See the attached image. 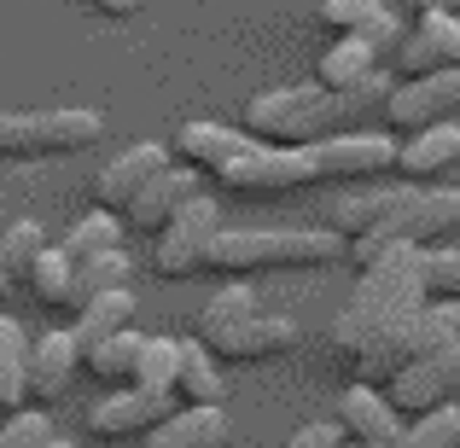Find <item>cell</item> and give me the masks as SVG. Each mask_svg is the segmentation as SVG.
Returning a JSON list of instances; mask_svg holds the SVG:
<instances>
[{
  "mask_svg": "<svg viewBox=\"0 0 460 448\" xmlns=\"http://www.w3.org/2000/svg\"><path fill=\"white\" fill-rule=\"evenodd\" d=\"M426 245L402 250L396 262H379V268L361 274V285L349 292V303L338 309L332 321V349L338 356H367V349L391 344L396 332H408V326L426 314Z\"/></svg>",
  "mask_w": 460,
  "mask_h": 448,
  "instance_id": "cell-1",
  "label": "cell"
},
{
  "mask_svg": "<svg viewBox=\"0 0 460 448\" xmlns=\"http://www.w3.org/2000/svg\"><path fill=\"white\" fill-rule=\"evenodd\" d=\"M332 262V233H314V227H239L222 233L204 257V268L222 274V280H245L257 268H321Z\"/></svg>",
  "mask_w": 460,
  "mask_h": 448,
  "instance_id": "cell-2",
  "label": "cell"
},
{
  "mask_svg": "<svg viewBox=\"0 0 460 448\" xmlns=\"http://www.w3.org/2000/svg\"><path fill=\"white\" fill-rule=\"evenodd\" d=\"M100 135H105L100 111H82V105H65V111H0V157H18V163L88 152Z\"/></svg>",
  "mask_w": 460,
  "mask_h": 448,
  "instance_id": "cell-3",
  "label": "cell"
},
{
  "mask_svg": "<svg viewBox=\"0 0 460 448\" xmlns=\"http://www.w3.org/2000/svg\"><path fill=\"white\" fill-rule=\"evenodd\" d=\"M449 344H460V303H426V314H420L408 332H396L391 344H379V349H367V356H356L349 367H356L361 384L396 379L408 361H426V356H438V349H449Z\"/></svg>",
  "mask_w": 460,
  "mask_h": 448,
  "instance_id": "cell-4",
  "label": "cell"
},
{
  "mask_svg": "<svg viewBox=\"0 0 460 448\" xmlns=\"http://www.w3.org/2000/svg\"><path fill=\"white\" fill-rule=\"evenodd\" d=\"M227 227H222V204L216 198H192L187 210L175 215V222L157 233V245H152V268L164 274V280H192V274L204 268V257H210V245L222 239Z\"/></svg>",
  "mask_w": 460,
  "mask_h": 448,
  "instance_id": "cell-5",
  "label": "cell"
},
{
  "mask_svg": "<svg viewBox=\"0 0 460 448\" xmlns=\"http://www.w3.org/2000/svg\"><path fill=\"white\" fill-rule=\"evenodd\" d=\"M460 123V70H438V76L402 82V88L385 100V128L391 135H426V128Z\"/></svg>",
  "mask_w": 460,
  "mask_h": 448,
  "instance_id": "cell-6",
  "label": "cell"
},
{
  "mask_svg": "<svg viewBox=\"0 0 460 448\" xmlns=\"http://www.w3.org/2000/svg\"><path fill=\"white\" fill-rule=\"evenodd\" d=\"M227 187L234 192H297V187H314L321 180V163H314V146H251L239 157L234 169H227Z\"/></svg>",
  "mask_w": 460,
  "mask_h": 448,
  "instance_id": "cell-7",
  "label": "cell"
},
{
  "mask_svg": "<svg viewBox=\"0 0 460 448\" xmlns=\"http://www.w3.org/2000/svg\"><path fill=\"white\" fill-rule=\"evenodd\" d=\"M385 396L396 402L402 419H420V414H431V408H449L460 396V344L438 349V356H426V361H408V367L385 384Z\"/></svg>",
  "mask_w": 460,
  "mask_h": 448,
  "instance_id": "cell-8",
  "label": "cell"
},
{
  "mask_svg": "<svg viewBox=\"0 0 460 448\" xmlns=\"http://www.w3.org/2000/svg\"><path fill=\"white\" fill-rule=\"evenodd\" d=\"M420 198H426V187H367V192H349V198L332 204V227L349 233V239H361V233L402 239V227H408V215H414ZM402 245H408V239H402Z\"/></svg>",
  "mask_w": 460,
  "mask_h": 448,
  "instance_id": "cell-9",
  "label": "cell"
},
{
  "mask_svg": "<svg viewBox=\"0 0 460 448\" xmlns=\"http://www.w3.org/2000/svg\"><path fill=\"white\" fill-rule=\"evenodd\" d=\"M321 180H373L385 169H396V135H367V128H344L332 140H309Z\"/></svg>",
  "mask_w": 460,
  "mask_h": 448,
  "instance_id": "cell-10",
  "label": "cell"
},
{
  "mask_svg": "<svg viewBox=\"0 0 460 448\" xmlns=\"http://www.w3.org/2000/svg\"><path fill=\"white\" fill-rule=\"evenodd\" d=\"M169 414H175V396H152V391H140V384H128V391L100 396V402L88 408V431L100 443H128V437L157 431Z\"/></svg>",
  "mask_w": 460,
  "mask_h": 448,
  "instance_id": "cell-11",
  "label": "cell"
},
{
  "mask_svg": "<svg viewBox=\"0 0 460 448\" xmlns=\"http://www.w3.org/2000/svg\"><path fill=\"white\" fill-rule=\"evenodd\" d=\"M169 169V152L157 146V140H146V146H128V152H117L111 163L100 169V180H93V198H100V210H117V215H128V204L140 198V192L152 187L157 175Z\"/></svg>",
  "mask_w": 460,
  "mask_h": 448,
  "instance_id": "cell-12",
  "label": "cell"
},
{
  "mask_svg": "<svg viewBox=\"0 0 460 448\" xmlns=\"http://www.w3.org/2000/svg\"><path fill=\"white\" fill-rule=\"evenodd\" d=\"M396 65L408 82L438 76V70H460V18L455 12H420V30L396 47Z\"/></svg>",
  "mask_w": 460,
  "mask_h": 448,
  "instance_id": "cell-13",
  "label": "cell"
},
{
  "mask_svg": "<svg viewBox=\"0 0 460 448\" xmlns=\"http://www.w3.org/2000/svg\"><path fill=\"white\" fill-rule=\"evenodd\" d=\"M338 426L349 431V443H379V448H402V437H408V419L396 414V402L361 379L338 396Z\"/></svg>",
  "mask_w": 460,
  "mask_h": 448,
  "instance_id": "cell-14",
  "label": "cell"
},
{
  "mask_svg": "<svg viewBox=\"0 0 460 448\" xmlns=\"http://www.w3.org/2000/svg\"><path fill=\"white\" fill-rule=\"evenodd\" d=\"M82 344H76V326H53V332L35 338V361H30V396L35 402H58V396L70 391V379H76L82 367Z\"/></svg>",
  "mask_w": 460,
  "mask_h": 448,
  "instance_id": "cell-15",
  "label": "cell"
},
{
  "mask_svg": "<svg viewBox=\"0 0 460 448\" xmlns=\"http://www.w3.org/2000/svg\"><path fill=\"white\" fill-rule=\"evenodd\" d=\"M192 198H199V169H175V163H169L164 175H157L152 187L140 192L135 204H128V215H123V222L135 227V233H164V227L175 222V215L187 210Z\"/></svg>",
  "mask_w": 460,
  "mask_h": 448,
  "instance_id": "cell-16",
  "label": "cell"
},
{
  "mask_svg": "<svg viewBox=\"0 0 460 448\" xmlns=\"http://www.w3.org/2000/svg\"><path fill=\"white\" fill-rule=\"evenodd\" d=\"M292 344H297L292 314H251L245 326L210 338V356H222V361H269V356H286Z\"/></svg>",
  "mask_w": 460,
  "mask_h": 448,
  "instance_id": "cell-17",
  "label": "cell"
},
{
  "mask_svg": "<svg viewBox=\"0 0 460 448\" xmlns=\"http://www.w3.org/2000/svg\"><path fill=\"white\" fill-rule=\"evenodd\" d=\"M175 146H181V157H187L192 169H210V175H227V169L239 163L257 140H245L239 128H222V123H187L175 135Z\"/></svg>",
  "mask_w": 460,
  "mask_h": 448,
  "instance_id": "cell-18",
  "label": "cell"
},
{
  "mask_svg": "<svg viewBox=\"0 0 460 448\" xmlns=\"http://www.w3.org/2000/svg\"><path fill=\"white\" fill-rule=\"evenodd\" d=\"M30 292L41 309H82V262L70 257L65 245H47L41 250V262L30 268Z\"/></svg>",
  "mask_w": 460,
  "mask_h": 448,
  "instance_id": "cell-19",
  "label": "cell"
},
{
  "mask_svg": "<svg viewBox=\"0 0 460 448\" xmlns=\"http://www.w3.org/2000/svg\"><path fill=\"white\" fill-rule=\"evenodd\" d=\"M146 448H227L222 408H175L157 431H146Z\"/></svg>",
  "mask_w": 460,
  "mask_h": 448,
  "instance_id": "cell-20",
  "label": "cell"
},
{
  "mask_svg": "<svg viewBox=\"0 0 460 448\" xmlns=\"http://www.w3.org/2000/svg\"><path fill=\"white\" fill-rule=\"evenodd\" d=\"M128 326H135V292H128V285L88 297V303L76 309V344H82V356H88V349H100L105 338L128 332Z\"/></svg>",
  "mask_w": 460,
  "mask_h": 448,
  "instance_id": "cell-21",
  "label": "cell"
},
{
  "mask_svg": "<svg viewBox=\"0 0 460 448\" xmlns=\"http://www.w3.org/2000/svg\"><path fill=\"white\" fill-rule=\"evenodd\" d=\"M373 65H379V47H373L367 35H338L321 53V65H314V82H326L332 93H349L373 76Z\"/></svg>",
  "mask_w": 460,
  "mask_h": 448,
  "instance_id": "cell-22",
  "label": "cell"
},
{
  "mask_svg": "<svg viewBox=\"0 0 460 448\" xmlns=\"http://www.w3.org/2000/svg\"><path fill=\"white\" fill-rule=\"evenodd\" d=\"M449 163H460V123L426 128V135L402 140V152H396V169H402L408 180H438Z\"/></svg>",
  "mask_w": 460,
  "mask_h": 448,
  "instance_id": "cell-23",
  "label": "cell"
},
{
  "mask_svg": "<svg viewBox=\"0 0 460 448\" xmlns=\"http://www.w3.org/2000/svg\"><path fill=\"white\" fill-rule=\"evenodd\" d=\"M175 396H181V408H222L227 379L216 373V356H210L204 338H187V344H181V384H175Z\"/></svg>",
  "mask_w": 460,
  "mask_h": 448,
  "instance_id": "cell-24",
  "label": "cell"
},
{
  "mask_svg": "<svg viewBox=\"0 0 460 448\" xmlns=\"http://www.w3.org/2000/svg\"><path fill=\"white\" fill-rule=\"evenodd\" d=\"M30 361H35V344L23 338V326L12 314H0V408L18 414L30 402Z\"/></svg>",
  "mask_w": 460,
  "mask_h": 448,
  "instance_id": "cell-25",
  "label": "cell"
},
{
  "mask_svg": "<svg viewBox=\"0 0 460 448\" xmlns=\"http://www.w3.org/2000/svg\"><path fill=\"white\" fill-rule=\"evenodd\" d=\"M117 245H123V215L117 210H93L65 233V250L76 262H93V257H105V250H117Z\"/></svg>",
  "mask_w": 460,
  "mask_h": 448,
  "instance_id": "cell-26",
  "label": "cell"
},
{
  "mask_svg": "<svg viewBox=\"0 0 460 448\" xmlns=\"http://www.w3.org/2000/svg\"><path fill=\"white\" fill-rule=\"evenodd\" d=\"M135 384L152 391V396H175V384H181V344H175V338H146L140 367H135Z\"/></svg>",
  "mask_w": 460,
  "mask_h": 448,
  "instance_id": "cell-27",
  "label": "cell"
},
{
  "mask_svg": "<svg viewBox=\"0 0 460 448\" xmlns=\"http://www.w3.org/2000/svg\"><path fill=\"white\" fill-rule=\"evenodd\" d=\"M140 349H146V338L128 326V332L105 338L100 349H88V367L100 373V379H117V384H135V367H140Z\"/></svg>",
  "mask_w": 460,
  "mask_h": 448,
  "instance_id": "cell-28",
  "label": "cell"
},
{
  "mask_svg": "<svg viewBox=\"0 0 460 448\" xmlns=\"http://www.w3.org/2000/svg\"><path fill=\"white\" fill-rule=\"evenodd\" d=\"M41 250H47V239H41V222H30V215H23V222H12L6 233H0V268L12 274V280H30V268L35 262H41Z\"/></svg>",
  "mask_w": 460,
  "mask_h": 448,
  "instance_id": "cell-29",
  "label": "cell"
},
{
  "mask_svg": "<svg viewBox=\"0 0 460 448\" xmlns=\"http://www.w3.org/2000/svg\"><path fill=\"white\" fill-rule=\"evenodd\" d=\"M402 448H460V408H431V414L408 419Z\"/></svg>",
  "mask_w": 460,
  "mask_h": 448,
  "instance_id": "cell-30",
  "label": "cell"
},
{
  "mask_svg": "<svg viewBox=\"0 0 460 448\" xmlns=\"http://www.w3.org/2000/svg\"><path fill=\"white\" fill-rule=\"evenodd\" d=\"M128 274H135V262L123 257V245L105 250V257H93V262H82V303L100 297V292H117V285H128Z\"/></svg>",
  "mask_w": 460,
  "mask_h": 448,
  "instance_id": "cell-31",
  "label": "cell"
},
{
  "mask_svg": "<svg viewBox=\"0 0 460 448\" xmlns=\"http://www.w3.org/2000/svg\"><path fill=\"white\" fill-rule=\"evenodd\" d=\"M373 18H385V0H321V23L332 35H361Z\"/></svg>",
  "mask_w": 460,
  "mask_h": 448,
  "instance_id": "cell-32",
  "label": "cell"
},
{
  "mask_svg": "<svg viewBox=\"0 0 460 448\" xmlns=\"http://www.w3.org/2000/svg\"><path fill=\"white\" fill-rule=\"evenodd\" d=\"M426 292L438 303H460V250H426Z\"/></svg>",
  "mask_w": 460,
  "mask_h": 448,
  "instance_id": "cell-33",
  "label": "cell"
},
{
  "mask_svg": "<svg viewBox=\"0 0 460 448\" xmlns=\"http://www.w3.org/2000/svg\"><path fill=\"white\" fill-rule=\"evenodd\" d=\"M53 443V419L47 414H12L0 426V448H47Z\"/></svg>",
  "mask_w": 460,
  "mask_h": 448,
  "instance_id": "cell-34",
  "label": "cell"
},
{
  "mask_svg": "<svg viewBox=\"0 0 460 448\" xmlns=\"http://www.w3.org/2000/svg\"><path fill=\"white\" fill-rule=\"evenodd\" d=\"M349 443V431L338 426V419H314V426H304V431H292L280 448H344Z\"/></svg>",
  "mask_w": 460,
  "mask_h": 448,
  "instance_id": "cell-35",
  "label": "cell"
},
{
  "mask_svg": "<svg viewBox=\"0 0 460 448\" xmlns=\"http://www.w3.org/2000/svg\"><path fill=\"white\" fill-rule=\"evenodd\" d=\"M93 6H100L105 18H135V12L146 6V0H93Z\"/></svg>",
  "mask_w": 460,
  "mask_h": 448,
  "instance_id": "cell-36",
  "label": "cell"
},
{
  "mask_svg": "<svg viewBox=\"0 0 460 448\" xmlns=\"http://www.w3.org/2000/svg\"><path fill=\"white\" fill-rule=\"evenodd\" d=\"M420 12H455L460 18V0H420Z\"/></svg>",
  "mask_w": 460,
  "mask_h": 448,
  "instance_id": "cell-37",
  "label": "cell"
},
{
  "mask_svg": "<svg viewBox=\"0 0 460 448\" xmlns=\"http://www.w3.org/2000/svg\"><path fill=\"white\" fill-rule=\"evenodd\" d=\"M6 292H12V274H6V268H0V303H6Z\"/></svg>",
  "mask_w": 460,
  "mask_h": 448,
  "instance_id": "cell-38",
  "label": "cell"
},
{
  "mask_svg": "<svg viewBox=\"0 0 460 448\" xmlns=\"http://www.w3.org/2000/svg\"><path fill=\"white\" fill-rule=\"evenodd\" d=\"M47 448H76V443H65V437H53V443H47Z\"/></svg>",
  "mask_w": 460,
  "mask_h": 448,
  "instance_id": "cell-39",
  "label": "cell"
},
{
  "mask_svg": "<svg viewBox=\"0 0 460 448\" xmlns=\"http://www.w3.org/2000/svg\"><path fill=\"white\" fill-rule=\"evenodd\" d=\"M344 448H379V443H344Z\"/></svg>",
  "mask_w": 460,
  "mask_h": 448,
  "instance_id": "cell-40",
  "label": "cell"
}]
</instances>
